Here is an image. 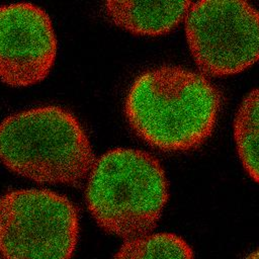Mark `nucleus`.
I'll return each mask as SVG.
<instances>
[{"label":"nucleus","instance_id":"2","mask_svg":"<svg viewBox=\"0 0 259 259\" xmlns=\"http://www.w3.org/2000/svg\"><path fill=\"white\" fill-rule=\"evenodd\" d=\"M95 160L84 126L65 107L36 106L0 122V161L28 180L79 185L86 181Z\"/></svg>","mask_w":259,"mask_h":259},{"label":"nucleus","instance_id":"1","mask_svg":"<svg viewBox=\"0 0 259 259\" xmlns=\"http://www.w3.org/2000/svg\"><path fill=\"white\" fill-rule=\"evenodd\" d=\"M222 105L209 77L180 66H159L131 84L124 113L132 130L151 147L190 152L211 136Z\"/></svg>","mask_w":259,"mask_h":259},{"label":"nucleus","instance_id":"3","mask_svg":"<svg viewBox=\"0 0 259 259\" xmlns=\"http://www.w3.org/2000/svg\"><path fill=\"white\" fill-rule=\"evenodd\" d=\"M168 198L163 166L143 150L106 151L86 179L85 200L92 218L103 231L123 240L152 233Z\"/></svg>","mask_w":259,"mask_h":259},{"label":"nucleus","instance_id":"6","mask_svg":"<svg viewBox=\"0 0 259 259\" xmlns=\"http://www.w3.org/2000/svg\"><path fill=\"white\" fill-rule=\"evenodd\" d=\"M58 41L50 15L31 3L0 6V81L12 87L41 82L53 69Z\"/></svg>","mask_w":259,"mask_h":259},{"label":"nucleus","instance_id":"7","mask_svg":"<svg viewBox=\"0 0 259 259\" xmlns=\"http://www.w3.org/2000/svg\"><path fill=\"white\" fill-rule=\"evenodd\" d=\"M191 2L108 1L104 11L117 27L136 35L159 36L184 23Z\"/></svg>","mask_w":259,"mask_h":259},{"label":"nucleus","instance_id":"5","mask_svg":"<svg viewBox=\"0 0 259 259\" xmlns=\"http://www.w3.org/2000/svg\"><path fill=\"white\" fill-rule=\"evenodd\" d=\"M186 42L199 72L228 77L259 61V10L246 1L191 2Z\"/></svg>","mask_w":259,"mask_h":259},{"label":"nucleus","instance_id":"8","mask_svg":"<svg viewBox=\"0 0 259 259\" xmlns=\"http://www.w3.org/2000/svg\"><path fill=\"white\" fill-rule=\"evenodd\" d=\"M233 137L243 168L259 184V87L250 90L240 102L234 117Z\"/></svg>","mask_w":259,"mask_h":259},{"label":"nucleus","instance_id":"10","mask_svg":"<svg viewBox=\"0 0 259 259\" xmlns=\"http://www.w3.org/2000/svg\"><path fill=\"white\" fill-rule=\"evenodd\" d=\"M245 259H259V249H256L254 251H252L251 253H249Z\"/></svg>","mask_w":259,"mask_h":259},{"label":"nucleus","instance_id":"4","mask_svg":"<svg viewBox=\"0 0 259 259\" xmlns=\"http://www.w3.org/2000/svg\"><path fill=\"white\" fill-rule=\"evenodd\" d=\"M79 213L65 195L42 188L0 197V259H72Z\"/></svg>","mask_w":259,"mask_h":259},{"label":"nucleus","instance_id":"9","mask_svg":"<svg viewBox=\"0 0 259 259\" xmlns=\"http://www.w3.org/2000/svg\"><path fill=\"white\" fill-rule=\"evenodd\" d=\"M191 246L174 233H149L123 240L112 259H193Z\"/></svg>","mask_w":259,"mask_h":259}]
</instances>
